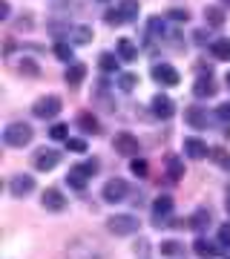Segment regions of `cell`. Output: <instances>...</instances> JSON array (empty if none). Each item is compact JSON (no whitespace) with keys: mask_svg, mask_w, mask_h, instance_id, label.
<instances>
[{"mask_svg":"<svg viewBox=\"0 0 230 259\" xmlns=\"http://www.w3.org/2000/svg\"><path fill=\"white\" fill-rule=\"evenodd\" d=\"M32 136H35V130L29 127V124H23V121H15V124H9V127L3 130V141L9 147H26L29 141H32Z\"/></svg>","mask_w":230,"mask_h":259,"instance_id":"6da1fadb","label":"cell"},{"mask_svg":"<svg viewBox=\"0 0 230 259\" xmlns=\"http://www.w3.org/2000/svg\"><path fill=\"white\" fill-rule=\"evenodd\" d=\"M107 228H110V233H115V236H132V233L138 231V219L129 216V213H118V216H110V219H107Z\"/></svg>","mask_w":230,"mask_h":259,"instance_id":"7a4b0ae2","label":"cell"},{"mask_svg":"<svg viewBox=\"0 0 230 259\" xmlns=\"http://www.w3.org/2000/svg\"><path fill=\"white\" fill-rule=\"evenodd\" d=\"M173 199L170 196H158L153 202V225L156 228H164V225H173Z\"/></svg>","mask_w":230,"mask_h":259,"instance_id":"3957f363","label":"cell"},{"mask_svg":"<svg viewBox=\"0 0 230 259\" xmlns=\"http://www.w3.org/2000/svg\"><path fill=\"white\" fill-rule=\"evenodd\" d=\"M32 112H35V118H55L58 112H61V98L58 95H43V98H37L35 107H32Z\"/></svg>","mask_w":230,"mask_h":259,"instance_id":"277c9868","label":"cell"},{"mask_svg":"<svg viewBox=\"0 0 230 259\" xmlns=\"http://www.w3.org/2000/svg\"><path fill=\"white\" fill-rule=\"evenodd\" d=\"M112 147L118 156H127V158H135L141 153V144H138L135 136H129V133H118L115 139H112Z\"/></svg>","mask_w":230,"mask_h":259,"instance_id":"5b68a950","label":"cell"},{"mask_svg":"<svg viewBox=\"0 0 230 259\" xmlns=\"http://www.w3.org/2000/svg\"><path fill=\"white\" fill-rule=\"evenodd\" d=\"M127 193H129V187H127V182H124V179H110V182L104 185V202L118 204V202H124V199H127Z\"/></svg>","mask_w":230,"mask_h":259,"instance_id":"8992f818","label":"cell"},{"mask_svg":"<svg viewBox=\"0 0 230 259\" xmlns=\"http://www.w3.org/2000/svg\"><path fill=\"white\" fill-rule=\"evenodd\" d=\"M150 72H153V81L161 83V87H175V83L181 81V78H178V69L170 66V64H156Z\"/></svg>","mask_w":230,"mask_h":259,"instance_id":"52a82bcc","label":"cell"},{"mask_svg":"<svg viewBox=\"0 0 230 259\" xmlns=\"http://www.w3.org/2000/svg\"><path fill=\"white\" fill-rule=\"evenodd\" d=\"M35 190V179L26 176V173H20V176H12L9 182V193L15 196V199H23V196H29Z\"/></svg>","mask_w":230,"mask_h":259,"instance_id":"ba28073f","label":"cell"},{"mask_svg":"<svg viewBox=\"0 0 230 259\" xmlns=\"http://www.w3.org/2000/svg\"><path fill=\"white\" fill-rule=\"evenodd\" d=\"M40 204H43L46 210L61 213V210L66 207V199H64V193H61L58 187H49V190H43V199H40Z\"/></svg>","mask_w":230,"mask_h":259,"instance_id":"9c48e42d","label":"cell"},{"mask_svg":"<svg viewBox=\"0 0 230 259\" xmlns=\"http://www.w3.org/2000/svg\"><path fill=\"white\" fill-rule=\"evenodd\" d=\"M58 161H61V153L52 147H43L35 153V167L37 170H52V167H58Z\"/></svg>","mask_w":230,"mask_h":259,"instance_id":"30bf717a","label":"cell"},{"mask_svg":"<svg viewBox=\"0 0 230 259\" xmlns=\"http://www.w3.org/2000/svg\"><path fill=\"white\" fill-rule=\"evenodd\" d=\"M193 93H196V98H213V95L219 93V87H216V81H213V75H210V72L202 75V78H196Z\"/></svg>","mask_w":230,"mask_h":259,"instance_id":"8fae6325","label":"cell"},{"mask_svg":"<svg viewBox=\"0 0 230 259\" xmlns=\"http://www.w3.org/2000/svg\"><path fill=\"white\" fill-rule=\"evenodd\" d=\"M193 250H196L199 259H216L221 248H219V242H210V239H204V236H199V239L193 242Z\"/></svg>","mask_w":230,"mask_h":259,"instance_id":"7c38bea8","label":"cell"},{"mask_svg":"<svg viewBox=\"0 0 230 259\" xmlns=\"http://www.w3.org/2000/svg\"><path fill=\"white\" fill-rule=\"evenodd\" d=\"M153 112H156L158 118H173V112H175V104L170 95H161L158 93L156 98H153Z\"/></svg>","mask_w":230,"mask_h":259,"instance_id":"4fadbf2b","label":"cell"},{"mask_svg":"<svg viewBox=\"0 0 230 259\" xmlns=\"http://www.w3.org/2000/svg\"><path fill=\"white\" fill-rule=\"evenodd\" d=\"M184 121L193 130H204L207 127V110H204V107H187V110H184Z\"/></svg>","mask_w":230,"mask_h":259,"instance_id":"5bb4252c","label":"cell"},{"mask_svg":"<svg viewBox=\"0 0 230 259\" xmlns=\"http://www.w3.org/2000/svg\"><path fill=\"white\" fill-rule=\"evenodd\" d=\"M66 182H69V187H75V190H83L86 182H89V173L83 170V164H75L72 170L66 173Z\"/></svg>","mask_w":230,"mask_h":259,"instance_id":"9a60e30c","label":"cell"},{"mask_svg":"<svg viewBox=\"0 0 230 259\" xmlns=\"http://www.w3.org/2000/svg\"><path fill=\"white\" fill-rule=\"evenodd\" d=\"M66 83H69V87H78V83L83 81V78H86V64H81V61H75V64H69L66 66Z\"/></svg>","mask_w":230,"mask_h":259,"instance_id":"2e32d148","label":"cell"},{"mask_svg":"<svg viewBox=\"0 0 230 259\" xmlns=\"http://www.w3.org/2000/svg\"><path fill=\"white\" fill-rule=\"evenodd\" d=\"M115 52H118L121 61H135L138 58V47L129 40V37H118V44H115Z\"/></svg>","mask_w":230,"mask_h":259,"instance_id":"e0dca14e","label":"cell"},{"mask_svg":"<svg viewBox=\"0 0 230 259\" xmlns=\"http://www.w3.org/2000/svg\"><path fill=\"white\" fill-rule=\"evenodd\" d=\"M164 167H167V176L173 179V182H178V179L184 176V161H181V156H175V153H170V156L164 158Z\"/></svg>","mask_w":230,"mask_h":259,"instance_id":"ac0fdd59","label":"cell"},{"mask_svg":"<svg viewBox=\"0 0 230 259\" xmlns=\"http://www.w3.org/2000/svg\"><path fill=\"white\" fill-rule=\"evenodd\" d=\"M190 228H193L196 233H204L207 231V228H210V210H204V207H199V210L193 213V216H190Z\"/></svg>","mask_w":230,"mask_h":259,"instance_id":"d6986e66","label":"cell"},{"mask_svg":"<svg viewBox=\"0 0 230 259\" xmlns=\"http://www.w3.org/2000/svg\"><path fill=\"white\" fill-rule=\"evenodd\" d=\"M184 153L190 158H204L210 150H207V144L202 139H184Z\"/></svg>","mask_w":230,"mask_h":259,"instance_id":"ffe728a7","label":"cell"},{"mask_svg":"<svg viewBox=\"0 0 230 259\" xmlns=\"http://www.w3.org/2000/svg\"><path fill=\"white\" fill-rule=\"evenodd\" d=\"M78 127H81L83 133H89V136H98V133H101V124H98V118H95L92 112H81V115H78Z\"/></svg>","mask_w":230,"mask_h":259,"instance_id":"44dd1931","label":"cell"},{"mask_svg":"<svg viewBox=\"0 0 230 259\" xmlns=\"http://www.w3.org/2000/svg\"><path fill=\"white\" fill-rule=\"evenodd\" d=\"M210 52H213V58H219V61H230V37H219V40H213Z\"/></svg>","mask_w":230,"mask_h":259,"instance_id":"7402d4cb","label":"cell"},{"mask_svg":"<svg viewBox=\"0 0 230 259\" xmlns=\"http://www.w3.org/2000/svg\"><path fill=\"white\" fill-rule=\"evenodd\" d=\"M121 18H124V23H132V20H138V0H121Z\"/></svg>","mask_w":230,"mask_h":259,"instance_id":"603a6c76","label":"cell"},{"mask_svg":"<svg viewBox=\"0 0 230 259\" xmlns=\"http://www.w3.org/2000/svg\"><path fill=\"white\" fill-rule=\"evenodd\" d=\"M181 253H184V245H181V242H175V239L161 242V256H181Z\"/></svg>","mask_w":230,"mask_h":259,"instance_id":"cb8c5ba5","label":"cell"},{"mask_svg":"<svg viewBox=\"0 0 230 259\" xmlns=\"http://www.w3.org/2000/svg\"><path fill=\"white\" fill-rule=\"evenodd\" d=\"M204 20H207L210 26H221V23H224V12H221L219 6H207V9H204Z\"/></svg>","mask_w":230,"mask_h":259,"instance_id":"d4e9b609","label":"cell"},{"mask_svg":"<svg viewBox=\"0 0 230 259\" xmlns=\"http://www.w3.org/2000/svg\"><path fill=\"white\" fill-rule=\"evenodd\" d=\"M118 61H121V58H115L112 52H101V58H98V66H101L104 72H115V69H118Z\"/></svg>","mask_w":230,"mask_h":259,"instance_id":"484cf974","label":"cell"},{"mask_svg":"<svg viewBox=\"0 0 230 259\" xmlns=\"http://www.w3.org/2000/svg\"><path fill=\"white\" fill-rule=\"evenodd\" d=\"M55 58H61V61H66V64H75L72 44H55Z\"/></svg>","mask_w":230,"mask_h":259,"instance_id":"4316f807","label":"cell"},{"mask_svg":"<svg viewBox=\"0 0 230 259\" xmlns=\"http://www.w3.org/2000/svg\"><path fill=\"white\" fill-rule=\"evenodd\" d=\"M135 83H138V75H132V72L118 75V90H121V93H132V90H135Z\"/></svg>","mask_w":230,"mask_h":259,"instance_id":"83f0119b","label":"cell"},{"mask_svg":"<svg viewBox=\"0 0 230 259\" xmlns=\"http://www.w3.org/2000/svg\"><path fill=\"white\" fill-rule=\"evenodd\" d=\"M49 139L52 141H66L69 139V127H66V124H52V127H49Z\"/></svg>","mask_w":230,"mask_h":259,"instance_id":"f1b7e54d","label":"cell"},{"mask_svg":"<svg viewBox=\"0 0 230 259\" xmlns=\"http://www.w3.org/2000/svg\"><path fill=\"white\" fill-rule=\"evenodd\" d=\"M129 170H132V173H135L138 179H144V176H147V170H150V167H147V161H144V158H132Z\"/></svg>","mask_w":230,"mask_h":259,"instance_id":"f546056e","label":"cell"},{"mask_svg":"<svg viewBox=\"0 0 230 259\" xmlns=\"http://www.w3.org/2000/svg\"><path fill=\"white\" fill-rule=\"evenodd\" d=\"M75 35V44H89V37H92V29L89 26H78L72 32Z\"/></svg>","mask_w":230,"mask_h":259,"instance_id":"4dcf8cb0","label":"cell"},{"mask_svg":"<svg viewBox=\"0 0 230 259\" xmlns=\"http://www.w3.org/2000/svg\"><path fill=\"white\" fill-rule=\"evenodd\" d=\"M219 245L221 248H230V222H224L219 228Z\"/></svg>","mask_w":230,"mask_h":259,"instance_id":"1f68e13d","label":"cell"},{"mask_svg":"<svg viewBox=\"0 0 230 259\" xmlns=\"http://www.w3.org/2000/svg\"><path fill=\"white\" fill-rule=\"evenodd\" d=\"M66 147L72 153H86V141L83 139H66Z\"/></svg>","mask_w":230,"mask_h":259,"instance_id":"d6a6232c","label":"cell"},{"mask_svg":"<svg viewBox=\"0 0 230 259\" xmlns=\"http://www.w3.org/2000/svg\"><path fill=\"white\" fill-rule=\"evenodd\" d=\"M104 20H107L110 26H121V23H124V18H121V9H110Z\"/></svg>","mask_w":230,"mask_h":259,"instance_id":"836d02e7","label":"cell"},{"mask_svg":"<svg viewBox=\"0 0 230 259\" xmlns=\"http://www.w3.org/2000/svg\"><path fill=\"white\" fill-rule=\"evenodd\" d=\"M98 167H101V161H98V158H86V161H83V170H86L89 176H95V173H98Z\"/></svg>","mask_w":230,"mask_h":259,"instance_id":"e575fe53","label":"cell"},{"mask_svg":"<svg viewBox=\"0 0 230 259\" xmlns=\"http://www.w3.org/2000/svg\"><path fill=\"white\" fill-rule=\"evenodd\" d=\"M20 72H26V75H37V66L32 64V61H26V58H23V64H20Z\"/></svg>","mask_w":230,"mask_h":259,"instance_id":"d590c367","label":"cell"},{"mask_svg":"<svg viewBox=\"0 0 230 259\" xmlns=\"http://www.w3.org/2000/svg\"><path fill=\"white\" fill-rule=\"evenodd\" d=\"M219 118H221V121H230V101L219 107Z\"/></svg>","mask_w":230,"mask_h":259,"instance_id":"8d00e7d4","label":"cell"},{"mask_svg":"<svg viewBox=\"0 0 230 259\" xmlns=\"http://www.w3.org/2000/svg\"><path fill=\"white\" fill-rule=\"evenodd\" d=\"M0 18H9V0H0Z\"/></svg>","mask_w":230,"mask_h":259,"instance_id":"74e56055","label":"cell"},{"mask_svg":"<svg viewBox=\"0 0 230 259\" xmlns=\"http://www.w3.org/2000/svg\"><path fill=\"white\" fill-rule=\"evenodd\" d=\"M170 18H173V20H187V12H181V9H173V12H170Z\"/></svg>","mask_w":230,"mask_h":259,"instance_id":"f35d334b","label":"cell"},{"mask_svg":"<svg viewBox=\"0 0 230 259\" xmlns=\"http://www.w3.org/2000/svg\"><path fill=\"white\" fill-rule=\"evenodd\" d=\"M224 81H227V90H230V72H227V78H224Z\"/></svg>","mask_w":230,"mask_h":259,"instance_id":"ab89813d","label":"cell"},{"mask_svg":"<svg viewBox=\"0 0 230 259\" xmlns=\"http://www.w3.org/2000/svg\"><path fill=\"white\" fill-rule=\"evenodd\" d=\"M221 3H224V6H227V9H230V0H221Z\"/></svg>","mask_w":230,"mask_h":259,"instance_id":"60d3db41","label":"cell"},{"mask_svg":"<svg viewBox=\"0 0 230 259\" xmlns=\"http://www.w3.org/2000/svg\"><path fill=\"white\" fill-rule=\"evenodd\" d=\"M227 213H230V196H227Z\"/></svg>","mask_w":230,"mask_h":259,"instance_id":"b9f144b4","label":"cell"},{"mask_svg":"<svg viewBox=\"0 0 230 259\" xmlns=\"http://www.w3.org/2000/svg\"><path fill=\"white\" fill-rule=\"evenodd\" d=\"M227 167H230V161H227Z\"/></svg>","mask_w":230,"mask_h":259,"instance_id":"7bdbcfd3","label":"cell"}]
</instances>
